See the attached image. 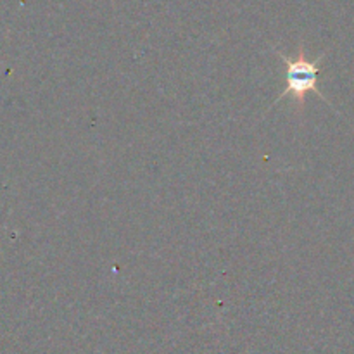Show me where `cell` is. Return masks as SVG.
I'll return each instance as SVG.
<instances>
[{"instance_id": "1", "label": "cell", "mask_w": 354, "mask_h": 354, "mask_svg": "<svg viewBox=\"0 0 354 354\" xmlns=\"http://www.w3.org/2000/svg\"><path fill=\"white\" fill-rule=\"evenodd\" d=\"M275 54L279 55L280 59L286 64V69H283V80H286V88L282 90L279 97L275 99V104L280 102L283 97L290 95L297 104L304 106L306 102L308 93H315V95L320 97L322 100H325L327 104H330V100L322 93L320 86H318V75H320V64L325 59V52L322 55H318L317 59L310 61L304 54V47L299 45V52H297L296 59H289L286 54H282L280 50L273 48Z\"/></svg>"}]
</instances>
